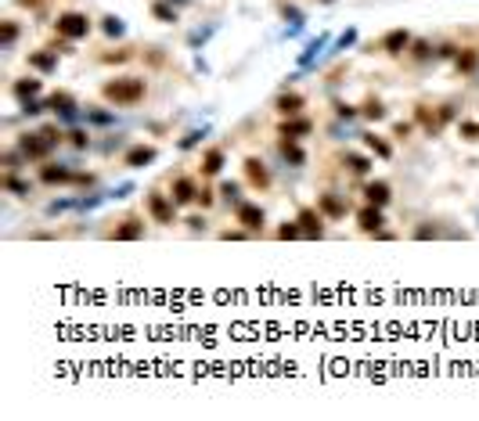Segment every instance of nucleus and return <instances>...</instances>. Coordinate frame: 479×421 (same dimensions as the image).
<instances>
[{
    "label": "nucleus",
    "instance_id": "20e7f679",
    "mask_svg": "<svg viewBox=\"0 0 479 421\" xmlns=\"http://www.w3.org/2000/svg\"><path fill=\"white\" fill-rule=\"evenodd\" d=\"M47 148H51V141H47L44 133H36V137H25V141H22V151H25L29 159H40Z\"/></svg>",
    "mask_w": 479,
    "mask_h": 421
},
{
    "label": "nucleus",
    "instance_id": "cd10ccee",
    "mask_svg": "<svg viewBox=\"0 0 479 421\" xmlns=\"http://www.w3.org/2000/svg\"><path fill=\"white\" fill-rule=\"evenodd\" d=\"M461 133H465V137H479V126H475V123H465Z\"/></svg>",
    "mask_w": 479,
    "mask_h": 421
},
{
    "label": "nucleus",
    "instance_id": "412c9836",
    "mask_svg": "<svg viewBox=\"0 0 479 421\" xmlns=\"http://www.w3.org/2000/svg\"><path fill=\"white\" fill-rule=\"evenodd\" d=\"M115 238H141V227L137 223H126V227H119Z\"/></svg>",
    "mask_w": 479,
    "mask_h": 421
},
{
    "label": "nucleus",
    "instance_id": "b1692460",
    "mask_svg": "<svg viewBox=\"0 0 479 421\" xmlns=\"http://www.w3.org/2000/svg\"><path fill=\"white\" fill-rule=\"evenodd\" d=\"M346 162H349V169H353V173H368V159H361V155H349Z\"/></svg>",
    "mask_w": 479,
    "mask_h": 421
},
{
    "label": "nucleus",
    "instance_id": "a211bd4d",
    "mask_svg": "<svg viewBox=\"0 0 479 421\" xmlns=\"http://www.w3.org/2000/svg\"><path fill=\"white\" fill-rule=\"evenodd\" d=\"M310 130V123L306 119H299V123H285V137H296V133H306Z\"/></svg>",
    "mask_w": 479,
    "mask_h": 421
},
{
    "label": "nucleus",
    "instance_id": "423d86ee",
    "mask_svg": "<svg viewBox=\"0 0 479 421\" xmlns=\"http://www.w3.org/2000/svg\"><path fill=\"white\" fill-rule=\"evenodd\" d=\"M151 159H155V148H134L126 155V166H148Z\"/></svg>",
    "mask_w": 479,
    "mask_h": 421
},
{
    "label": "nucleus",
    "instance_id": "39448f33",
    "mask_svg": "<svg viewBox=\"0 0 479 421\" xmlns=\"http://www.w3.org/2000/svg\"><path fill=\"white\" fill-rule=\"evenodd\" d=\"M238 220H242L249 231H256V227L263 223V213H260L256 205H238Z\"/></svg>",
    "mask_w": 479,
    "mask_h": 421
},
{
    "label": "nucleus",
    "instance_id": "f257e3e1",
    "mask_svg": "<svg viewBox=\"0 0 479 421\" xmlns=\"http://www.w3.org/2000/svg\"><path fill=\"white\" fill-rule=\"evenodd\" d=\"M105 97H112V101H119V104H130V101L144 97V83H141V80H115V83L105 87Z\"/></svg>",
    "mask_w": 479,
    "mask_h": 421
},
{
    "label": "nucleus",
    "instance_id": "a878e982",
    "mask_svg": "<svg viewBox=\"0 0 479 421\" xmlns=\"http://www.w3.org/2000/svg\"><path fill=\"white\" fill-rule=\"evenodd\" d=\"M472 65H475V54H461L458 58V68H472Z\"/></svg>",
    "mask_w": 479,
    "mask_h": 421
},
{
    "label": "nucleus",
    "instance_id": "f3484780",
    "mask_svg": "<svg viewBox=\"0 0 479 421\" xmlns=\"http://www.w3.org/2000/svg\"><path fill=\"white\" fill-rule=\"evenodd\" d=\"M36 90H40V83H36V80H29V83H18V87H15V94H18V97H33Z\"/></svg>",
    "mask_w": 479,
    "mask_h": 421
},
{
    "label": "nucleus",
    "instance_id": "ddd939ff",
    "mask_svg": "<svg viewBox=\"0 0 479 421\" xmlns=\"http://www.w3.org/2000/svg\"><path fill=\"white\" fill-rule=\"evenodd\" d=\"M277 108H281L285 116H292V112H299V97H296V94H289V97H281V101H277Z\"/></svg>",
    "mask_w": 479,
    "mask_h": 421
},
{
    "label": "nucleus",
    "instance_id": "dca6fc26",
    "mask_svg": "<svg viewBox=\"0 0 479 421\" xmlns=\"http://www.w3.org/2000/svg\"><path fill=\"white\" fill-rule=\"evenodd\" d=\"M223 166V155H220V151H209V155H206V173H216Z\"/></svg>",
    "mask_w": 479,
    "mask_h": 421
},
{
    "label": "nucleus",
    "instance_id": "5701e85b",
    "mask_svg": "<svg viewBox=\"0 0 479 421\" xmlns=\"http://www.w3.org/2000/svg\"><path fill=\"white\" fill-rule=\"evenodd\" d=\"M321 205H325V213H332V216H342V213H346V209H342V205H339L335 198H328V195L321 198Z\"/></svg>",
    "mask_w": 479,
    "mask_h": 421
},
{
    "label": "nucleus",
    "instance_id": "f03ea898",
    "mask_svg": "<svg viewBox=\"0 0 479 421\" xmlns=\"http://www.w3.org/2000/svg\"><path fill=\"white\" fill-rule=\"evenodd\" d=\"M58 32L69 36V40L87 36V18H83V15H61V18H58Z\"/></svg>",
    "mask_w": 479,
    "mask_h": 421
},
{
    "label": "nucleus",
    "instance_id": "4468645a",
    "mask_svg": "<svg viewBox=\"0 0 479 421\" xmlns=\"http://www.w3.org/2000/svg\"><path fill=\"white\" fill-rule=\"evenodd\" d=\"M44 180H47V184H54V180H69V169H61V166H58V169H54V166H47V169H44Z\"/></svg>",
    "mask_w": 479,
    "mask_h": 421
},
{
    "label": "nucleus",
    "instance_id": "aec40b11",
    "mask_svg": "<svg viewBox=\"0 0 479 421\" xmlns=\"http://www.w3.org/2000/svg\"><path fill=\"white\" fill-rule=\"evenodd\" d=\"M364 141H368V148H371V151H375V155H382V159H386V155H389V144H382V141H378V137H364Z\"/></svg>",
    "mask_w": 479,
    "mask_h": 421
},
{
    "label": "nucleus",
    "instance_id": "7ed1b4c3",
    "mask_svg": "<svg viewBox=\"0 0 479 421\" xmlns=\"http://www.w3.org/2000/svg\"><path fill=\"white\" fill-rule=\"evenodd\" d=\"M148 209L158 223H173V205L163 198V195H148Z\"/></svg>",
    "mask_w": 479,
    "mask_h": 421
},
{
    "label": "nucleus",
    "instance_id": "6e6552de",
    "mask_svg": "<svg viewBox=\"0 0 479 421\" xmlns=\"http://www.w3.org/2000/svg\"><path fill=\"white\" fill-rule=\"evenodd\" d=\"M407 40H411V36H407L404 29H396V32L386 36V47H389V51H400V47H407Z\"/></svg>",
    "mask_w": 479,
    "mask_h": 421
},
{
    "label": "nucleus",
    "instance_id": "2eb2a0df",
    "mask_svg": "<svg viewBox=\"0 0 479 421\" xmlns=\"http://www.w3.org/2000/svg\"><path fill=\"white\" fill-rule=\"evenodd\" d=\"M281 155H285V159H289V162H296V166H299V162H303V151H299V148H296V144H281Z\"/></svg>",
    "mask_w": 479,
    "mask_h": 421
},
{
    "label": "nucleus",
    "instance_id": "0eeeda50",
    "mask_svg": "<svg viewBox=\"0 0 479 421\" xmlns=\"http://www.w3.org/2000/svg\"><path fill=\"white\" fill-rule=\"evenodd\" d=\"M195 198V187H191V180H177V187H173V202H191Z\"/></svg>",
    "mask_w": 479,
    "mask_h": 421
},
{
    "label": "nucleus",
    "instance_id": "9d476101",
    "mask_svg": "<svg viewBox=\"0 0 479 421\" xmlns=\"http://www.w3.org/2000/svg\"><path fill=\"white\" fill-rule=\"evenodd\" d=\"M51 108L61 112V116H72V97H69V94H54V97H51Z\"/></svg>",
    "mask_w": 479,
    "mask_h": 421
},
{
    "label": "nucleus",
    "instance_id": "9b49d317",
    "mask_svg": "<svg viewBox=\"0 0 479 421\" xmlns=\"http://www.w3.org/2000/svg\"><path fill=\"white\" fill-rule=\"evenodd\" d=\"M361 223L368 227V231H375V227H382V216H378V209H364V213H361Z\"/></svg>",
    "mask_w": 479,
    "mask_h": 421
},
{
    "label": "nucleus",
    "instance_id": "4be33fe9",
    "mask_svg": "<svg viewBox=\"0 0 479 421\" xmlns=\"http://www.w3.org/2000/svg\"><path fill=\"white\" fill-rule=\"evenodd\" d=\"M299 220H303V223H306V231H310V234H313V231H317V234H321V220H317V216H313V213H303V216H299Z\"/></svg>",
    "mask_w": 479,
    "mask_h": 421
},
{
    "label": "nucleus",
    "instance_id": "1a4fd4ad",
    "mask_svg": "<svg viewBox=\"0 0 479 421\" xmlns=\"http://www.w3.org/2000/svg\"><path fill=\"white\" fill-rule=\"evenodd\" d=\"M368 198H371L375 205H386V202H389V187H386V184H371V187H368Z\"/></svg>",
    "mask_w": 479,
    "mask_h": 421
},
{
    "label": "nucleus",
    "instance_id": "6ab92c4d",
    "mask_svg": "<svg viewBox=\"0 0 479 421\" xmlns=\"http://www.w3.org/2000/svg\"><path fill=\"white\" fill-rule=\"evenodd\" d=\"M33 65L36 68H54L58 61H54V54H33Z\"/></svg>",
    "mask_w": 479,
    "mask_h": 421
},
{
    "label": "nucleus",
    "instance_id": "c85d7f7f",
    "mask_svg": "<svg viewBox=\"0 0 479 421\" xmlns=\"http://www.w3.org/2000/svg\"><path fill=\"white\" fill-rule=\"evenodd\" d=\"M364 112H368V116H371V119H382V116H386V112H382V108H378V104H368V108H364Z\"/></svg>",
    "mask_w": 479,
    "mask_h": 421
},
{
    "label": "nucleus",
    "instance_id": "bb28decb",
    "mask_svg": "<svg viewBox=\"0 0 479 421\" xmlns=\"http://www.w3.org/2000/svg\"><path fill=\"white\" fill-rule=\"evenodd\" d=\"M155 15H158V18H163V22H173V18H177V15H173L170 8H155Z\"/></svg>",
    "mask_w": 479,
    "mask_h": 421
},
{
    "label": "nucleus",
    "instance_id": "393cba45",
    "mask_svg": "<svg viewBox=\"0 0 479 421\" xmlns=\"http://www.w3.org/2000/svg\"><path fill=\"white\" fill-rule=\"evenodd\" d=\"M105 32L108 36H119V32H123V22H119V18H105Z\"/></svg>",
    "mask_w": 479,
    "mask_h": 421
},
{
    "label": "nucleus",
    "instance_id": "f8f14e48",
    "mask_svg": "<svg viewBox=\"0 0 479 421\" xmlns=\"http://www.w3.org/2000/svg\"><path fill=\"white\" fill-rule=\"evenodd\" d=\"M249 177H252V184H260V187H263V184H267V169H263V166H260V162H256V159H252V162H249Z\"/></svg>",
    "mask_w": 479,
    "mask_h": 421
}]
</instances>
